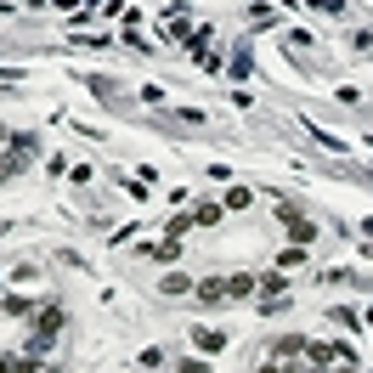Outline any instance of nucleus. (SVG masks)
<instances>
[{"mask_svg":"<svg viewBox=\"0 0 373 373\" xmlns=\"http://www.w3.org/2000/svg\"><path fill=\"white\" fill-rule=\"evenodd\" d=\"M193 226H198V221H193V215H175V221L164 226V237H170V243H181V237H187Z\"/></svg>","mask_w":373,"mask_h":373,"instance_id":"obj_10","label":"nucleus"},{"mask_svg":"<svg viewBox=\"0 0 373 373\" xmlns=\"http://www.w3.org/2000/svg\"><path fill=\"white\" fill-rule=\"evenodd\" d=\"M317 11H328V17H345V11H351V0H317Z\"/></svg>","mask_w":373,"mask_h":373,"instance_id":"obj_15","label":"nucleus"},{"mask_svg":"<svg viewBox=\"0 0 373 373\" xmlns=\"http://www.w3.org/2000/svg\"><path fill=\"white\" fill-rule=\"evenodd\" d=\"M17 362H23V357H0V373H17Z\"/></svg>","mask_w":373,"mask_h":373,"instance_id":"obj_18","label":"nucleus"},{"mask_svg":"<svg viewBox=\"0 0 373 373\" xmlns=\"http://www.w3.org/2000/svg\"><path fill=\"white\" fill-rule=\"evenodd\" d=\"M181 373H210V362H204V357H187V362H181Z\"/></svg>","mask_w":373,"mask_h":373,"instance_id":"obj_17","label":"nucleus"},{"mask_svg":"<svg viewBox=\"0 0 373 373\" xmlns=\"http://www.w3.org/2000/svg\"><path fill=\"white\" fill-rule=\"evenodd\" d=\"M158 289H164V295H193V277H187V272H170Z\"/></svg>","mask_w":373,"mask_h":373,"instance_id":"obj_8","label":"nucleus"},{"mask_svg":"<svg viewBox=\"0 0 373 373\" xmlns=\"http://www.w3.org/2000/svg\"><path fill=\"white\" fill-rule=\"evenodd\" d=\"M260 373H289V368H283V362H266V368H260Z\"/></svg>","mask_w":373,"mask_h":373,"instance_id":"obj_19","label":"nucleus"},{"mask_svg":"<svg viewBox=\"0 0 373 373\" xmlns=\"http://www.w3.org/2000/svg\"><path fill=\"white\" fill-rule=\"evenodd\" d=\"M351 46H357V51H362V57H373V34H368V29H362V34H357V40H351Z\"/></svg>","mask_w":373,"mask_h":373,"instance_id":"obj_16","label":"nucleus"},{"mask_svg":"<svg viewBox=\"0 0 373 373\" xmlns=\"http://www.w3.org/2000/svg\"><path fill=\"white\" fill-rule=\"evenodd\" d=\"M305 351V339L300 334H283V339H272V357H300Z\"/></svg>","mask_w":373,"mask_h":373,"instance_id":"obj_7","label":"nucleus"},{"mask_svg":"<svg viewBox=\"0 0 373 373\" xmlns=\"http://www.w3.org/2000/svg\"><path fill=\"white\" fill-rule=\"evenodd\" d=\"M277 221L289 226V243H295V249H305V243H317V221H305L300 210H289V204H277Z\"/></svg>","mask_w":373,"mask_h":373,"instance_id":"obj_2","label":"nucleus"},{"mask_svg":"<svg viewBox=\"0 0 373 373\" xmlns=\"http://www.w3.org/2000/svg\"><path fill=\"white\" fill-rule=\"evenodd\" d=\"M255 289H260V283H255L249 272H232V277H226V300H243V295H255Z\"/></svg>","mask_w":373,"mask_h":373,"instance_id":"obj_4","label":"nucleus"},{"mask_svg":"<svg viewBox=\"0 0 373 373\" xmlns=\"http://www.w3.org/2000/svg\"><path fill=\"white\" fill-rule=\"evenodd\" d=\"M255 283H260L266 300H283V289H289V277H277V272H266V277H255Z\"/></svg>","mask_w":373,"mask_h":373,"instance_id":"obj_6","label":"nucleus"},{"mask_svg":"<svg viewBox=\"0 0 373 373\" xmlns=\"http://www.w3.org/2000/svg\"><path fill=\"white\" fill-rule=\"evenodd\" d=\"M249 198H255L249 187H226V210H249Z\"/></svg>","mask_w":373,"mask_h":373,"instance_id":"obj_12","label":"nucleus"},{"mask_svg":"<svg viewBox=\"0 0 373 373\" xmlns=\"http://www.w3.org/2000/svg\"><path fill=\"white\" fill-rule=\"evenodd\" d=\"M0 11H6V6H0Z\"/></svg>","mask_w":373,"mask_h":373,"instance_id":"obj_20","label":"nucleus"},{"mask_svg":"<svg viewBox=\"0 0 373 373\" xmlns=\"http://www.w3.org/2000/svg\"><path fill=\"white\" fill-rule=\"evenodd\" d=\"M368 373H373V368H368Z\"/></svg>","mask_w":373,"mask_h":373,"instance_id":"obj_21","label":"nucleus"},{"mask_svg":"<svg viewBox=\"0 0 373 373\" xmlns=\"http://www.w3.org/2000/svg\"><path fill=\"white\" fill-rule=\"evenodd\" d=\"M328 322H339V328H345V334H362V328H368V322H362V317H357V311H345V305H339V311H334V317H328Z\"/></svg>","mask_w":373,"mask_h":373,"instance_id":"obj_9","label":"nucleus"},{"mask_svg":"<svg viewBox=\"0 0 373 373\" xmlns=\"http://www.w3.org/2000/svg\"><path fill=\"white\" fill-rule=\"evenodd\" d=\"M193 295L215 305V300H226V277H210V283H193Z\"/></svg>","mask_w":373,"mask_h":373,"instance_id":"obj_5","label":"nucleus"},{"mask_svg":"<svg viewBox=\"0 0 373 373\" xmlns=\"http://www.w3.org/2000/svg\"><path fill=\"white\" fill-rule=\"evenodd\" d=\"M193 345H198L204 357H215V351L226 345V334H221V328H193Z\"/></svg>","mask_w":373,"mask_h":373,"instance_id":"obj_3","label":"nucleus"},{"mask_svg":"<svg viewBox=\"0 0 373 373\" xmlns=\"http://www.w3.org/2000/svg\"><path fill=\"white\" fill-rule=\"evenodd\" d=\"M57 334H63V305L51 300V305H40V311H34V334H29V357H46Z\"/></svg>","mask_w":373,"mask_h":373,"instance_id":"obj_1","label":"nucleus"},{"mask_svg":"<svg viewBox=\"0 0 373 373\" xmlns=\"http://www.w3.org/2000/svg\"><path fill=\"white\" fill-rule=\"evenodd\" d=\"M193 63H198V68H204V74H221V57H215V51H198V57H193Z\"/></svg>","mask_w":373,"mask_h":373,"instance_id":"obj_14","label":"nucleus"},{"mask_svg":"<svg viewBox=\"0 0 373 373\" xmlns=\"http://www.w3.org/2000/svg\"><path fill=\"white\" fill-rule=\"evenodd\" d=\"M158 362H164V351H158V345H148V351L136 357V368H142V373H158Z\"/></svg>","mask_w":373,"mask_h":373,"instance_id":"obj_11","label":"nucleus"},{"mask_svg":"<svg viewBox=\"0 0 373 373\" xmlns=\"http://www.w3.org/2000/svg\"><path fill=\"white\" fill-rule=\"evenodd\" d=\"M193 221H198V226H215V221H221V210H215V204H198V210H193Z\"/></svg>","mask_w":373,"mask_h":373,"instance_id":"obj_13","label":"nucleus"}]
</instances>
